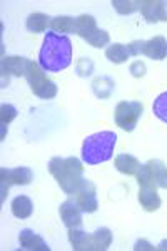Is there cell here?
Returning <instances> with one entry per match:
<instances>
[{"instance_id": "6da1fadb", "label": "cell", "mask_w": 167, "mask_h": 251, "mask_svg": "<svg viewBox=\"0 0 167 251\" xmlns=\"http://www.w3.org/2000/svg\"><path fill=\"white\" fill-rule=\"evenodd\" d=\"M39 64L46 72H60L72 64V42L67 35L47 32L39 52Z\"/></svg>"}, {"instance_id": "7a4b0ae2", "label": "cell", "mask_w": 167, "mask_h": 251, "mask_svg": "<svg viewBox=\"0 0 167 251\" xmlns=\"http://www.w3.org/2000/svg\"><path fill=\"white\" fill-rule=\"evenodd\" d=\"M48 171L55 177L60 189L72 196L84 181V166L77 157H52Z\"/></svg>"}, {"instance_id": "3957f363", "label": "cell", "mask_w": 167, "mask_h": 251, "mask_svg": "<svg viewBox=\"0 0 167 251\" xmlns=\"http://www.w3.org/2000/svg\"><path fill=\"white\" fill-rule=\"evenodd\" d=\"M116 143L117 136L112 131H102L87 136L82 144V161L92 166L105 163L112 157Z\"/></svg>"}, {"instance_id": "277c9868", "label": "cell", "mask_w": 167, "mask_h": 251, "mask_svg": "<svg viewBox=\"0 0 167 251\" xmlns=\"http://www.w3.org/2000/svg\"><path fill=\"white\" fill-rule=\"evenodd\" d=\"M69 241L75 251H105L112 243V233L109 228H99L94 233H85L80 228H71Z\"/></svg>"}, {"instance_id": "5b68a950", "label": "cell", "mask_w": 167, "mask_h": 251, "mask_svg": "<svg viewBox=\"0 0 167 251\" xmlns=\"http://www.w3.org/2000/svg\"><path fill=\"white\" fill-rule=\"evenodd\" d=\"M25 79L30 86V91L40 99H54L57 96V86L50 77H47L46 71L39 62L30 60L25 72Z\"/></svg>"}, {"instance_id": "8992f818", "label": "cell", "mask_w": 167, "mask_h": 251, "mask_svg": "<svg viewBox=\"0 0 167 251\" xmlns=\"http://www.w3.org/2000/svg\"><path fill=\"white\" fill-rule=\"evenodd\" d=\"M75 34L84 40H87V44H91L95 49H102L109 46V42H111L109 32L99 29L95 24V19L87 14L79 15L75 19Z\"/></svg>"}, {"instance_id": "52a82bcc", "label": "cell", "mask_w": 167, "mask_h": 251, "mask_svg": "<svg viewBox=\"0 0 167 251\" xmlns=\"http://www.w3.org/2000/svg\"><path fill=\"white\" fill-rule=\"evenodd\" d=\"M142 112H144V104L139 102V100H122V102L117 104L114 119H116V124L122 131L132 132L137 127Z\"/></svg>"}, {"instance_id": "ba28073f", "label": "cell", "mask_w": 167, "mask_h": 251, "mask_svg": "<svg viewBox=\"0 0 167 251\" xmlns=\"http://www.w3.org/2000/svg\"><path fill=\"white\" fill-rule=\"evenodd\" d=\"M136 177L139 186L150 184L167 189V166L159 159H150L145 164H141Z\"/></svg>"}, {"instance_id": "9c48e42d", "label": "cell", "mask_w": 167, "mask_h": 251, "mask_svg": "<svg viewBox=\"0 0 167 251\" xmlns=\"http://www.w3.org/2000/svg\"><path fill=\"white\" fill-rule=\"evenodd\" d=\"M130 55H147L152 60H162L167 57V40L162 35H156L150 40H134L129 44Z\"/></svg>"}, {"instance_id": "30bf717a", "label": "cell", "mask_w": 167, "mask_h": 251, "mask_svg": "<svg viewBox=\"0 0 167 251\" xmlns=\"http://www.w3.org/2000/svg\"><path fill=\"white\" fill-rule=\"evenodd\" d=\"M34 179V173L25 166L19 168H2L0 169V184H2V201L10 186H25Z\"/></svg>"}, {"instance_id": "8fae6325", "label": "cell", "mask_w": 167, "mask_h": 251, "mask_svg": "<svg viewBox=\"0 0 167 251\" xmlns=\"http://www.w3.org/2000/svg\"><path fill=\"white\" fill-rule=\"evenodd\" d=\"M74 201L79 204V208L84 213H95L99 208V201H97V193H95V186L92 181L84 179L82 184L79 186V189L72 194Z\"/></svg>"}, {"instance_id": "7c38bea8", "label": "cell", "mask_w": 167, "mask_h": 251, "mask_svg": "<svg viewBox=\"0 0 167 251\" xmlns=\"http://www.w3.org/2000/svg\"><path fill=\"white\" fill-rule=\"evenodd\" d=\"M30 59L19 55H7L2 59V87L9 86L10 77H25V72Z\"/></svg>"}, {"instance_id": "4fadbf2b", "label": "cell", "mask_w": 167, "mask_h": 251, "mask_svg": "<svg viewBox=\"0 0 167 251\" xmlns=\"http://www.w3.org/2000/svg\"><path fill=\"white\" fill-rule=\"evenodd\" d=\"M141 14L149 24L167 22V2L164 0H142Z\"/></svg>"}, {"instance_id": "5bb4252c", "label": "cell", "mask_w": 167, "mask_h": 251, "mask_svg": "<svg viewBox=\"0 0 167 251\" xmlns=\"http://www.w3.org/2000/svg\"><path fill=\"white\" fill-rule=\"evenodd\" d=\"M60 213V220L65 225V228H80L82 226V209L79 208V204L75 203L74 200H67L60 204L59 208Z\"/></svg>"}, {"instance_id": "9a60e30c", "label": "cell", "mask_w": 167, "mask_h": 251, "mask_svg": "<svg viewBox=\"0 0 167 251\" xmlns=\"http://www.w3.org/2000/svg\"><path fill=\"white\" fill-rule=\"evenodd\" d=\"M137 200L142 208L149 213H154L161 208L162 204V200L161 196L157 194V186H150V184H145V186H139V194H137Z\"/></svg>"}, {"instance_id": "2e32d148", "label": "cell", "mask_w": 167, "mask_h": 251, "mask_svg": "<svg viewBox=\"0 0 167 251\" xmlns=\"http://www.w3.org/2000/svg\"><path fill=\"white\" fill-rule=\"evenodd\" d=\"M19 241L22 250H28V251H50V246L44 241L42 236H39L37 233H34L32 229H22L19 234Z\"/></svg>"}, {"instance_id": "e0dca14e", "label": "cell", "mask_w": 167, "mask_h": 251, "mask_svg": "<svg viewBox=\"0 0 167 251\" xmlns=\"http://www.w3.org/2000/svg\"><path fill=\"white\" fill-rule=\"evenodd\" d=\"M12 208V214H14L15 218H19V220H27V218L32 216V213H34V203H32V200L28 196H17L14 201H12L10 204Z\"/></svg>"}, {"instance_id": "ac0fdd59", "label": "cell", "mask_w": 167, "mask_h": 251, "mask_svg": "<svg viewBox=\"0 0 167 251\" xmlns=\"http://www.w3.org/2000/svg\"><path fill=\"white\" fill-rule=\"evenodd\" d=\"M116 168L117 171L125 174V176H134L141 168V163L136 156L132 154H119L116 157Z\"/></svg>"}, {"instance_id": "d6986e66", "label": "cell", "mask_w": 167, "mask_h": 251, "mask_svg": "<svg viewBox=\"0 0 167 251\" xmlns=\"http://www.w3.org/2000/svg\"><path fill=\"white\" fill-rule=\"evenodd\" d=\"M114 89H116V82L107 75H99L92 82V91L99 99H109L112 96Z\"/></svg>"}, {"instance_id": "ffe728a7", "label": "cell", "mask_w": 167, "mask_h": 251, "mask_svg": "<svg viewBox=\"0 0 167 251\" xmlns=\"http://www.w3.org/2000/svg\"><path fill=\"white\" fill-rule=\"evenodd\" d=\"M52 20L48 15L46 14H40V12H37V14H30L27 17V30L32 32V34H40V32H46L47 27H50Z\"/></svg>"}, {"instance_id": "44dd1931", "label": "cell", "mask_w": 167, "mask_h": 251, "mask_svg": "<svg viewBox=\"0 0 167 251\" xmlns=\"http://www.w3.org/2000/svg\"><path fill=\"white\" fill-rule=\"evenodd\" d=\"M50 29L55 34H75V19L69 17V15H59V17L52 19Z\"/></svg>"}, {"instance_id": "7402d4cb", "label": "cell", "mask_w": 167, "mask_h": 251, "mask_svg": "<svg viewBox=\"0 0 167 251\" xmlns=\"http://www.w3.org/2000/svg\"><path fill=\"white\" fill-rule=\"evenodd\" d=\"M105 57L114 64H124L125 60L129 57H132V55H130L129 46H124V44H112V46H109L105 49Z\"/></svg>"}, {"instance_id": "603a6c76", "label": "cell", "mask_w": 167, "mask_h": 251, "mask_svg": "<svg viewBox=\"0 0 167 251\" xmlns=\"http://www.w3.org/2000/svg\"><path fill=\"white\" fill-rule=\"evenodd\" d=\"M17 117V109H15L12 104H2L0 107V124H2V139L5 137V131H7V126H9L12 121Z\"/></svg>"}, {"instance_id": "cb8c5ba5", "label": "cell", "mask_w": 167, "mask_h": 251, "mask_svg": "<svg viewBox=\"0 0 167 251\" xmlns=\"http://www.w3.org/2000/svg\"><path fill=\"white\" fill-rule=\"evenodd\" d=\"M141 0H112L114 9L122 15L134 14L136 10H141Z\"/></svg>"}, {"instance_id": "d4e9b609", "label": "cell", "mask_w": 167, "mask_h": 251, "mask_svg": "<svg viewBox=\"0 0 167 251\" xmlns=\"http://www.w3.org/2000/svg\"><path fill=\"white\" fill-rule=\"evenodd\" d=\"M152 111L157 119L167 123V92H162L161 96H157V99L154 100Z\"/></svg>"}, {"instance_id": "484cf974", "label": "cell", "mask_w": 167, "mask_h": 251, "mask_svg": "<svg viewBox=\"0 0 167 251\" xmlns=\"http://www.w3.org/2000/svg\"><path fill=\"white\" fill-rule=\"evenodd\" d=\"M75 72L80 77H89L94 72V62L89 57L79 59V62H77V66H75Z\"/></svg>"}, {"instance_id": "4316f807", "label": "cell", "mask_w": 167, "mask_h": 251, "mask_svg": "<svg viewBox=\"0 0 167 251\" xmlns=\"http://www.w3.org/2000/svg\"><path fill=\"white\" fill-rule=\"evenodd\" d=\"M145 72H147V66H145V62H142V60H136V62L130 64V74L136 79L144 77Z\"/></svg>"}, {"instance_id": "83f0119b", "label": "cell", "mask_w": 167, "mask_h": 251, "mask_svg": "<svg viewBox=\"0 0 167 251\" xmlns=\"http://www.w3.org/2000/svg\"><path fill=\"white\" fill-rule=\"evenodd\" d=\"M134 250H136V251H139V250H150V251H152V250H154V246H150L147 241L139 240V241L136 243V246H134Z\"/></svg>"}, {"instance_id": "f1b7e54d", "label": "cell", "mask_w": 167, "mask_h": 251, "mask_svg": "<svg viewBox=\"0 0 167 251\" xmlns=\"http://www.w3.org/2000/svg\"><path fill=\"white\" fill-rule=\"evenodd\" d=\"M156 250H161V251L167 250V240H164V241H161V243H159V246H157Z\"/></svg>"}]
</instances>
